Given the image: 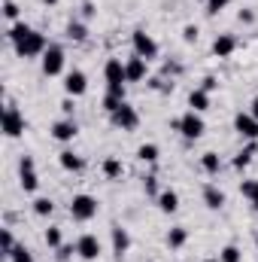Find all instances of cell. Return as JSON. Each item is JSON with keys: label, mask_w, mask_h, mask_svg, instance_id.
I'll return each mask as SVG.
<instances>
[{"label": "cell", "mask_w": 258, "mask_h": 262, "mask_svg": "<svg viewBox=\"0 0 258 262\" xmlns=\"http://www.w3.org/2000/svg\"><path fill=\"white\" fill-rule=\"evenodd\" d=\"M173 128L183 131V137H189V140H197L203 131H207V125H203V119H200V113H194V110H189L186 116H179L176 122H173Z\"/></svg>", "instance_id": "3957f363"}, {"label": "cell", "mask_w": 258, "mask_h": 262, "mask_svg": "<svg viewBox=\"0 0 258 262\" xmlns=\"http://www.w3.org/2000/svg\"><path fill=\"white\" fill-rule=\"evenodd\" d=\"M240 21H246V25H252V21H255V15H252L249 9H243V12H240Z\"/></svg>", "instance_id": "60d3db41"}, {"label": "cell", "mask_w": 258, "mask_h": 262, "mask_svg": "<svg viewBox=\"0 0 258 262\" xmlns=\"http://www.w3.org/2000/svg\"><path fill=\"white\" fill-rule=\"evenodd\" d=\"M104 76H107V85H125L128 82V70L122 64V58H110L104 67Z\"/></svg>", "instance_id": "7c38bea8"}, {"label": "cell", "mask_w": 258, "mask_h": 262, "mask_svg": "<svg viewBox=\"0 0 258 262\" xmlns=\"http://www.w3.org/2000/svg\"><path fill=\"white\" fill-rule=\"evenodd\" d=\"M137 159H140V162H158V146H155V143H143V146L137 149Z\"/></svg>", "instance_id": "484cf974"}, {"label": "cell", "mask_w": 258, "mask_h": 262, "mask_svg": "<svg viewBox=\"0 0 258 262\" xmlns=\"http://www.w3.org/2000/svg\"><path fill=\"white\" fill-rule=\"evenodd\" d=\"M128 247H131V235H128V229H122V226H113V253L122 259L125 253H128Z\"/></svg>", "instance_id": "2e32d148"}, {"label": "cell", "mask_w": 258, "mask_h": 262, "mask_svg": "<svg viewBox=\"0 0 258 262\" xmlns=\"http://www.w3.org/2000/svg\"><path fill=\"white\" fill-rule=\"evenodd\" d=\"M234 49H237V37L234 34H219L213 40V55L216 58H228V55H234Z\"/></svg>", "instance_id": "4fadbf2b"}, {"label": "cell", "mask_w": 258, "mask_h": 262, "mask_svg": "<svg viewBox=\"0 0 258 262\" xmlns=\"http://www.w3.org/2000/svg\"><path fill=\"white\" fill-rule=\"evenodd\" d=\"M228 3H231V0H207V12H210V15H216V12H222Z\"/></svg>", "instance_id": "836d02e7"}, {"label": "cell", "mask_w": 258, "mask_h": 262, "mask_svg": "<svg viewBox=\"0 0 258 262\" xmlns=\"http://www.w3.org/2000/svg\"><path fill=\"white\" fill-rule=\"evenodd\" d=\"M255 244H258V235H255Z\"/></svg>", "instance_id": "bcb514c9"}, {"label": "cell", "mask_w": 258, "mask_h": 262, "mask_svg": "<svg viewBox=\"0 0 258 262\" xmlns=\"http://www.w3.org/2000/svg\"><path fill=\"white\" fill-rule=\"evenodd\" d=\"M76 122H73V119H61V122H55V125H52V137H55V140H58V143H70V140H73V137H76Z\"/></svg>", "instance_id": "5bb4252c"}, {"label": "cell", "mask_w": 258, "mask_h": 262, "mask_svg": "<svg viewBox=\"0 0 258 262\" xmlns=\"http://www.w3.org/2000/svg\"><path fill=\"white\" fill-rule=\"evenodd\" d=\"M61 110H64V116L70 119V113H73V98H64V101H61Z\"/></svg>", "instance_id": "ab89813d"}, {"label": "cell", "mask_w": 258, "mask_h": 262, "mask_svg": "<svg viewBox=\"0 0 258 262\" xmlns=\"http://www.w3.org/2000/svg\"><path fill=\"white\" fill-rule=\"evenodd\" d=\"M3 15H6L9 21H15V18H18V6H15L12 0H6V3H3Z\"/></svg>", "instance_id": "8d00e7d4"}, {"label": "cell", "mask_w": 258, "mask_h": 262, "mask_svg": "<svg viewBox=\"0 0 258 262\" xmlns=\"http://www.w3.org/2000/svg\"><path fill=\"white\" fill-rule=\"evenodd\" d=\"M18 183H21L24 192H37V186H40V177L34 171V159L31 156H24L21 165H18Z\"/></svg>", "instance_id": "ba28073f"}, {"label": "cell", "mask_w": 258, "mask_h": 262, "mask_svg": "<svg viewBox=\"0 0 258 262\" xmlns=\"http://www.w3.org/2000/svg\"><path fill=\"white\" fill-rule=\"evenodd\" d=\"M73 253H76V244H61L55 256H58V259H61V262H67V259H70V256H73Z\"/></svg>", "instance_id": "e575fe53"}, {"label": "cell", "mask_w": 258, "mask_h": 262, "mask_svg": "<svg viewBox=\"0 0 258 262\" xmlns=\"http://www.w3.org/2000/svg\"><path fill=\"white\" fill-rule=\"evenodd\" d=\"M46 244H49L52 250H58V247L64 244V235H61V229H58V226H52V229H46Z\"/></svg>", "instance_id": "f1b7e54d"}, {"label": "cell", "mask_w": 258, "mask_h": 262, "mask_svg": "<svg viewBox=\"0 0 258 262\" xmlns=\"http://www.w3.org/2000/svg\"><path fill=\"white\" fill-rule=\"evenodd\" d=\"M58 162H61V168H64V171H82V159H79L73 149H64V152L58 156Z\"/></svg>", "instance_id": "7402d4cb"}, {"label": "cell", "mask_w": 258, "mask_h": 262, "mask_svg": "<svg viewBox=\"0 0 258 262\" xmlns=\"http://www.w3.org/2000/svg\"><path fill=\"white\" fill-rule=\"evenodd\" d=\"M234 128L240 137H246V140H258V119L252 113H237L234 116Z\"/></svg>", "instance_id": "8fae6325"}, {"label": "cell", "mask_w": 258, "mask_h": 262, "mask_svg": "<svg viewBox=\"0 0 258 262\" xmlns=\"http://www.w3.org/2000/svg\"><path fill=\"white\" fill-rule=\"evenodd\" d=\"M31 31H34V28H28V25H24V21H15V25H12V28H9V34H6V37H9V40H12V43H18V40H21V37H28V34H31Z\"/></svg>", "instance_id": "4316f807"}, {"label": "cell", "mask_w": 258, "mask_h": 262, "mask_svg": "<svg viewBox=\"0 0 258 262\" xmlns=\"http://www.w3.org/2000/svg\"><path fill=\"white\" fill-rule=\"evenodd\" d=\"M203 262H222V259H219V256H216V259H203Z\"/></svg>", "instance_id": "ee69618b"}, {"label": "cell", "mask_w": 258, "mask_h": 262, "mask_svg": "<svg viewBox=\"0 0 258 262\" xmlns=\"http://www.w3.org/2000/svg\"><path fill=\"white\" fill-rule=\"evenodd\" d=\"M186 241H189V232H186L183 226H176V229L167 232V247H170V250H179Z\"/></svg>", "instance_id": "44dd1931"}, {"label": "cell", "mask_w": 258, "mask_h": 262, "mask_svg": "<svg viewBox=\"0 0 258 262\" xmlns=\"http://www.w3.org/2000/svg\"><path fill=\"white\" fill-rule=\"evenodd\" d=\"M255 152H258V140H249V146L237 152V159H234V168H246V165L252 162V156H255Z\"/></svg>", "instance_id": "603a6c76"}, {"label": "cell", "mask_w": 258, "mask_h": 262, "mask_svg": "<svg viewBox=\"0 0 258 262\" xmlns=\"http://www.w3.org/2000/svg\"><path fill=\"white\" fill-rule=\"evenodd\" d=\"M76 256L85 262H94L100 256V241H97V235H79V241H76Z\"/></svg>", "instance_id": "52a82bcc"}, {"label": "cell", "mask_w": 258, "mask_h": 262, "mask_svg": "<svg viewBox=\"0 0 258 262\" xmlns=\"http://www.w3.org/2000/svg\"><path fill=\"white\" fill-rule=\"evenodd\" d=\"M125 70H128V82H140V79H146V58H140V55H131L128 61H125Z\"/></svg>", "instance_id": "9a60e30c"}, {"label": "cell", "mask_w": 258, "mask_h": 262, "mask_svg": "<svg viewBox=\"0 0 258 262\" xmlns=\"http://www.w3.org/2000/svg\"><path fill=\"white\" fill-rule=\"evenodd\" d=\"M219 259L222 262H240V247H234V244H228V247H222V253H219Z\"/></svg>", "instance_id": "f546056e"}, {"label": "cell", "mask_w": 258, "mask_h": 262, "mask_svg": "<svg viewBox=\"0 0 258 262\" xmlns=\"http://www.w3.org/2000/svg\"><path fill=\"white\" fill-rule=\"evenodd\" d=\"M9 262H34V253H31L28 247H15L12 256H9Z\"/></svg>", "instance_id": "1f68e13d"}, {"label": "cell", "mask_w": 258, "mask_h": 262, "mask_svg": "<svg viewBox=\"0 0 258 262\" xmlns=\"http://www.w3.org/2000/svg\"><path fill=\"white\" fill-rule=\"evenodd\" d=\"M252 204H255V213H258V201H252Z\"/></svg>", "instance_id": "f6af8a7d"}, {"label": "cell", "mask_w": 258, "mask_h": 262, "mask_svg": "<svg viewBox=\"0 0 258 262\" xmlns=\"http://www.w3.org/2000/svg\"><path fill=\"white\" fill-rule=\"evenodd\" d=\"M15 46V55L18 58H37V55H43L49 46H46V37L40 34V31H31L28 37H21L18 43H12Z\"/></svg>", "instance_id": "6da1fadb"}, {"label": "cell", "mask_w": 258, "mask_h": 262, "mask_svg": "<svg viewBox=\"0 0 258 262\" xmlns=\"http://www.w3.org/2000/svg\"><path fill=\"white\" fill-rule=\"evenodd\" d=\"M110 119H113V125H116V128H122V131H134L137 125H140V116H137V110L131 107L128 101H125L116 113H110Z\"/></svg>", "instance_id": "8992f818"}, {"label": "cell", "mask_w": 258, "mask_h": 262, "mask_svg": "<svg viewBox=\"0 0 258 262\" xmlns=\"http://www.w3.org/2000/svg\"><path fill=\"white\" fill-rule=\"evenodd\" d=\"M216 85H219V79H216V76H203V85H200V89H203V92H213Z\"/></svg>", "instance_id": "f35d334b"}, {"label": "cell", "mask_w": 258, "mask_h": 262, "mask_svg": "<svg viewBox=\"0 0 258 262\" xmlns=\"http://www.w3.org/2000/svg\"><path fill=\"white\" fill-rule=\"evenodd\" d=\"M43 3H46V6H55V3H58V0H43Z\"/></svg>", "instance_id": "7bdbcfd3"}, {"label": "cell", "mask_w": 258, "mask_h": 262, "mask_svg": "<svg viewBox=\"0 0 258 262\" xmlns=\"http://www.w3.org/2000/svg\"><path fill=\"white\" fill-rule=\"evenodd\" d=\"M64 92H67V98L85 95V92H88V76H85L82 70H70L64 76Z\"/></svg>", "instance_id": "30bf717a"}, {"label": "cell", "mask_w": 258, "mask_h": 262, "mask_svg": "<svg viewBox=\"0 0 258 262\" xmlns=\"http://www.w3.org/2000/svg\"><path fill=\"white\" fill-rule=\"evenodd\" d=\"M18 244H15V238H12V232L9 229H3V253L6 256H12V250H15Z\"/></svg>", "instance_id": "d6a6232c"}, {"label": "cell", "mask_w": 258, "mask_h": 262, "mask_svg": "<svg viewBox=\"0 0 258 262\" xmlns=\"http://www.w3.org/2000/svg\"><path fill=\"white\" fill-rule=\"evenodd\" d=\"M200 168H203L207 174H219V171H222V159H219L216 152H203V156H200Z\"/></svg>", "instance_id": "cb8c5ba5"}, {"label": "cell", "mask_w": 258, "mask_h": 262, "mask_svg": "<svg viewBox=\"0 0 258 262\" xmlns=\"http://www.w3.org/2000/svg\"><path fill=\"white\" fill-rule=\"evenodd\" d=\"M104 174H107V180H119L125 174V165L116 156H110V159H104Z\"/></svg>", "instance_id": "ffe728a7"}, {"label": "cell", "mask_w": 258, "mask_h": 262, "mask_svg": "<svg viewBox=\"0 0 258 262\" xmlns=\"http://www.w3.org/2000/svg\"><path fill=\"white\" fill-rule=\"evenodd\" d=\"M21 131H24V116H21L18 107L9 101L6 110H3V134H6V137H21Z\"/></svg>", "instance_id": "5b68a950"}, {"label": "cell", "mask_w": 258, "mask_h": 262, "mask_svg": "<svg viewBox=\"0 0 258 262\" xmlns=\"http://www.w3.org/2000/svg\"><path fill=\"white\" fill-rule=\"evenodd\" d=\"M64 70V49L61 46H49L43 52V73L46 76H58Z\"/></svg>", "instance_id": "9c48e42d"}, {"label": "cell", "mask_w": 258, "mask_h": 262, "mask_svg": "<svg viewBox=\"0 0 258 262\" xmlns=\"http://www.w3.org/2000/svg\"><path fill=\"white\" fill-rule=\"evenodd\" d=\"M158 207H161L164 213H176V207H179V195H176L173 189H164V192L158 195Z\"/></svg>", "instance_id": "d6986e66"}, {"label": "cell", "mask_w": 258, "mask_h": 262, "mask_svg": "<svg viewBox=\"0 0 258 262\" xmlns=\"http://www.w3.org/2000/svg\"><path fill=\"white\" fill-rule=\"evenodd\" d=\"M70 216H73L76 223H88V220H94V216H97V198L85 195V192L73 195V201H70Z\"/></svg>", "instance_id": "7a4b0ae2"}, {"label": "cell", "mask_w": 258, "mask_h": 262, "mask_svg": "<svg viewBox=\"0 0 258 262\" xmlns=\"http://www.w3.org/2000/svg\"><path fill=\"white\" fill-rule=\"evenodd\" d=\"M189 107H192L194 113H203V110H210V92H203V89H194L192 95H189Z\"/></svg>", "instance_id": "ac0fdd59"}, {"label": "cell", "mask_w": 258, "mask_h": 262, "mask_svg": "<svg viewBox=\"0 0 258 262\" xmlns=\"http://www.w3.org/2000/svg\"><path fill=\"white\" fill-rule=\"evenodd\" d=\"M203 3H207V0H203Z\"/></svg>", "instance_id": "7dc6e473"}, {"label": "cell", "mask_w": 258, "mask_h": 262, "mask_svg": "<svg viewBox=\"0 0 258 262\" xmlns=\"http://www.w3.org/2000/svg\"><path fill=\"white\" fill-rule=\"evenodd\" d=\"M131 43H134V55H140V58H146V61L158 58V43H155L146 31H134Z\"/></svg>", "instance_id": "277c9868"}, {"label": "cell", "mask_w": 258, "mask_h": 262, "mask_svg": "<svg viewBox=\"0 0 258 262\" xmlns=\"http://www.w3.org/2000/svg\"><path fill=\"white\" fill-rule=\"evenodd\" d=\"M183 40H186V43H194V40H197V25H186V28H183Z\"/></svg>", "instance_id": "74e56055"}, {"label": "cell", "mask_w": 258, "mask_h": 262, "mask_svg": "<svg viewBox=\"0 0 258 262\" xmlns=\"http://www.w3.org/2000/svg\"><path fill=\"white\" fill-rule=\"evenodd\" d=\"M67 37H70L73 43H82V40L88 37V28H85L82 21H70V25H67Z\"/></svg>", "instance_id": "d4e9b609"}, {"label": "cell", "mask_w": 258, "mask_h": 262, "mask_svg": "<svg viewBox=\"0 0 258 262\" xmlns=\"http://www.w3.org/2000/svg\"><path fill=\"white\" fill-rule=\"evenodd\" d=\"M240 192L249 198V201H258V180H243L240 183Z\"/></svg>", "instance_id": "4dcf8cb0"}, {"label": "cell", "mask_w": 258, "mask_h": 262, "mask_svg": "<svg viewBox=\"0 0 258 262\" xmlns=\"http://www.w3.org/2000/svg\"><path fill=\"white\" fill-rule=\"evenodd\" d=\"M249 113H252V116H255V119H258V95H255V98H252V107H249Z\"/></svg>", "instance_id": "b9f144b4"}, {"label": "cell", "mask_w": 258, "mask_h": 262, "mask_svg": "<svg viewBox=\"0 0 258 262\" xmlns=\"http://www.w3.org/2000/svg\"><path fill=\"white\" fill-rule=\"evenodd\" d=\"M203 204L210 207V210H222L225 207V192L219 189V186H203Z\"/></svg>", "instance_id": "e0dca14e"}, {"label": "cell", "mask_w": 258, "mask_h": 262, "mask_svg": "<svg viewBox=\"0 0 258 262\" xmlns=\"http://www.w3.org/2000/svg\"><path fill=\"white\" fill-rule=\"evenodd\" d=\"M52 210H55V201H52V198H37V201H34V213H37V216H49Z\"/></svg>", "instance_id": "83f0119b"}, {"label": "cell", "mask_w": 258, "mask_h": 262, "mask_svg": "<svg viewBox=\"0 0 258 262\" xmlns=\"http://www.w3.org/2000/svg\"><path fill=\"white\" fill-rule=\"evenodd\" d=\"M143 189H146V195H152V198L161 195V192H158V183H155V177H146V180H143Z\"/></svg>", "instance_id": "d590c367"}]
</instances>
